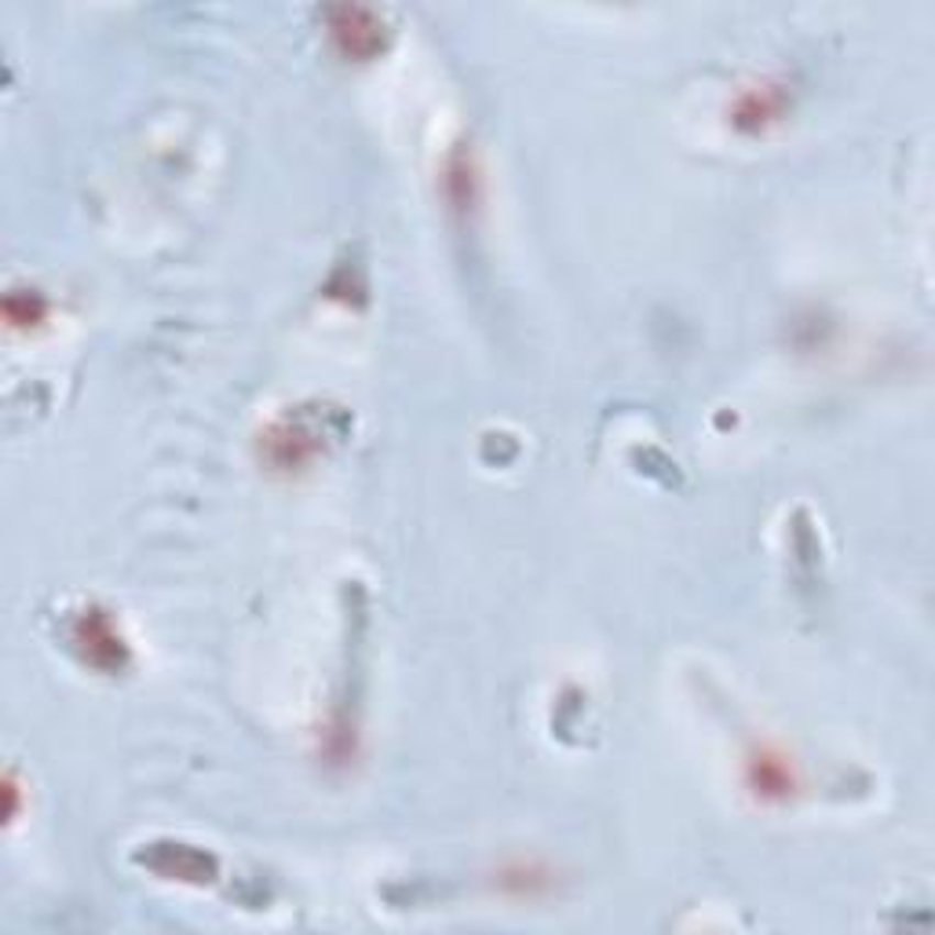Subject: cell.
Wrapping results in <instances>:
<instances>
[{"mask_svg":"<svg viewBox=\"0 0 935 935\" xmlns=\"http://www.w3.org/2000/svg\"><path fill=\"white\" fill-rule=\"evenodd\" d=\"M749 771H752V790L760 796H785L793 790V771L782 757L760 752V757L749 760Z\"/></svg>","mask_w":935,"mask_h":935,"instance_id":"cell-1","label":"cell"}]
</instances>
